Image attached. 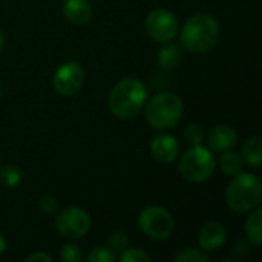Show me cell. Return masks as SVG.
<instances>
[{
	"label": "cell",
	"mask_w": 262,
	"mask_h": 262,
	"mask_svg": "<svg viewBox=\"0 0 262 262\" xmlns=\"http://www.w3.org/2000/svg\"><path fill=\"white\" fill-rule=\"evenodd\" d=\"M138 226L146 236L155 241H164L170 238L175 229L172 215L163 207H147L138 216Z\"/></svg>",
	"instance_id": "obj_6"
},
{
	"label": "cell",
	"mask_w": 262,
	"mask_h": 262,
	"mask_svg": "<svg viewBox=\"0 0 262 262\" xmlns=\"http://www.w3.org/2000/svg\"><path fill=\"white\" fill-rule=\"evenodd\" d=\"M243 158L252 167H259L262 160V140L259 135L250 137L243 146Z\"/></svg>",
	"instance_id": "obj_14"
},
{
	"label": "cell",
	"mask_w": 262,
	"mask_h": 262,
	"mask_svg": "<svg viewBox=\"0 0 262 262\" xmlns=\"http://www.w3.org/2000/svg\"><path fill=\"white\" fill-rule=\"evenodd\" d=\"M158 63L163 69H175L181 63V51L177 45H166L158 52Z\"/></svg>",
	"instance_id": "obj_16"
},
{
	"label": "cell",
	"mask_w": 262,
	"mask_h": 262,
	"mask_svg": "<svg viewBox=\"0 0 262 262\" xmlns=\"http://www.w3.org/2000/svg\"><path fill=\"white\" fill-rule=\"evenodd\" d=\"M107 243H109V249L112 252H123L129 247V236L124 232L117 230L109 235Z\"/></svg>",
	"instance_id": "obj_19"
},
{
	"label": "cell",
	"mask_w": 262,
	"mask_h": 262,
	"mask_svg": "<svg viewBox=\"0 0 262 262\" xmlns=\"http://www.w3.org/2000/svg\"><path fill=\"white\" fill-rule=\"evenodd\" d=\"M26 261L28 262H35V261L51 262V256H48V255H46V253H43V252H37V253H34V255H29V256L26 258Z\"/></svg>",
	"instance_id": "obj_26"
},
{
	"label": "cell",
	"mask_w": 262,
	"mask_h": 262,
	"mask_svg": "<svg viewBox=\"0 0 262 262\" xmlns=\"http://www.w3.org/2000/svg\"><path fill=\"white\" fill-rule=\"evenodd\" d=\"M246 233L247 238L250 239V243H253L255 246H261L262 244V210L256 209L253 213H250V216L246 221Z\"/></svg>",
	"instance_id": "obj_15"
},
{
	"label": "cell",
	"mask_w": 262,
	"mask_h": 262,
	"mask_svg": "<svg viewBox=\"0 0 262 262\" xmlns=\"http://www.w3.org/2000/svg\"><path fill=\"white\" fill-rule=\"evenodd\" d=\"M6 250V239L3 238V235L0 233V255H3Z\"/></svg>",
	"instance_id": "obj_28"
},
{
	"label": "cell",
	"mask_w": 262,
	"mask_h": 262,
	"mask_svg": "<svg viewBox=\"0 0 262 262\" xmlns=\"http://www.w3.org/2000/svg\"><path fill=\"white\" fill-rule=\"evenodd\" d=\"M238 141V134L235 132L233 127L230 126H216L209 132L207 143L209 147L213 149L215 152H226L230 150Z\"/></svg>",
	"instance_id": "obj_12"
},
{
	"label": "cell",
	"mask_w": 262,
	"mask_h": 262,
	"mask_svg": "<svg viewBox=\"0 0 262 262\" xmlns=\"http://www.w3.org/2000/svg\"><path fill=\"white\" fill-rule=\"evenodd\" d=\"M183 111V101L177 94L160 92L149 100L146 106V120L152 127L166 130L181 120Z\"/></svg>",
	"instance_id": "obj_3"
},
{
	"label": "cell",
	"mask_w": 262,
	"mask_h": 262,
	"mask_svg": "<svg viewBox=\"0 0 262 262\" xmlns=\"http://www.w3.org/2000/svg\"><path fill=\"white\" fill-rule=\"evenodd\" d=\"M226 238H227L226 227L218 221H210L204 224L203 229L200 230L198 243L204 252H213L226 243Z\"/></svg>",
	"instance_id": "obj_11"
},
{
	"label": "cell",
	"mask_w": 262,
	"mask_h": 262,
	"mask_svg": "<svg viewBox=\"0 0 262 262\" xmlns=\"http://www.w3.org/2000/svg\"><path fill=\"white\" fill-rule=\"evenodd\" d=\"M40 209L46 213V215H54L58 210V201L54 196H43L40 200Z\"/></svg>",
	"instance_id": "obj_25"
},
{
	"label": "cell",
	"mask_w": 262,
	"mask_h": 262,
	"mask_svg": "<svg viewBox=\"0 0 262 262\" xmlns=\"http://www.w3.org/2000/svg\"><path fill=\"white\" fill-rule=\"evenodd\" d=\"M63 15L74 25H86L92 18V6L88 0H64Z\"/></svg>",
	"instance_id": "obj_13"
},
{
	"label": "cell",
	"mask_w": 262,
	"mask_h": 262,
	"mask_svg": "<svg viewBox=\"0 0 262 262\" xmlns=\"http://www.w3.org/2000/svg\"><path fill=\"white\" fill-rule=\"evenodd\" d=\"M261 181L253 173H236L226 192V201L235 212H250L261 201Z\"/></svg>",
	"instance_id": "obj_4"
},
{
	"label": "cell",
	"mask_w": 262,
	"mask_h": 262,
	"mask_svg": "<svg viewBox=\"0 0 262 262\" xmlns=\"http://www.w3.org/2000/svg\"><path fill=\"white\" fill-rule=\"evenodd\" d=\"M21 180V173L18 169L12 167V166H6L0 170V181L2 184H5L6 187H14L20 183Z\"/></svg>",
	"instance_id": "obj_20"
},
{
	"label": "cell",
	"mask_w": 262,
	"mask_h": 262,
	"mask_svg": "<svg viewBox=\"0 0 262 262\" xmlns=\"http://www.w3.org/2000/svg\"><path fill=\"white\" fill-rule=\"evenodd\" d=\"M216 167L215 157L203 146H192L180 161V172L190 183H203L209 180Z\"/></svg>",
	"instance_id": "obj_5"
},
{
	"label": "cell",
	"mask_w": 262,
	"mask_h": 262,
	"mask_svg": "<svg viewBox=\"0 0 262 262\" xmlns=\"http://www.w3.org/2000/svg\"><path fill=\"white\" fill-rule=\"evenodd\" d=\"M220 167L224 173L235 177L236 173H239L243 170V158L230 150L223 152L221 158H220Z\"/></svg>",
	"instance_id": "obj_17"
},
{
	"label": "cell",
	"mask_w": 262,
	"mask_h": 262,
	"mask_svg": "<svg viewBox=\"0 0 262 262\" xmlns=\"http://www.w3.org/2000/svg\"><path fill=\"white\" fill-rule=\"evenodd\" d=\"M84 81V71L75 61H68L61 64L54 74V89L64 97L77 94Z\"/></svg>",
	"instance_id": "obj_9"
},
{
	"label": "cell",
	"mask_w": 262,
	"mask_h": 262,
	"mask_svg": "<svg viewBox=\"0 0 262 262\" xmlns=\"http://www.w3.org/2000/svg\"><path fill=\"white\" fill-rule=\"evenodd\" d=\"M60 258L63 262H80L81 261V250L74 244H66L61 247Z\"/></svg>",
	"instance_id": "obj_24"
},
{
	"label": "cell",
	"mask_w": 262,
	"mask_h": 262,
	"mask_svg": "<svg viewBox=\"0 0 262 262\" xmlns=\"http://www.w3.org/2000/svg\"><path fill=\"white\" fill-rule=\"evenodd\" d=\"M146 31L155 41L167 43L178 34V20L167 9H154L146 18Z\"/></svg>",
	"instance_id": "obj_8"
},
{
	"label": "cell",
	"mask_w": 262,
	"mask_h": 262,
	"mask_svg": "<svg viewBox=\"0 0 262 262\" xmlns=\"http://www.w3.org/2000/svg\"><path fill=\"white\" fill-rule=\"evenodd\" d=\"M147 101V88L137 78L118 81L109 94V109L118 118H134Z\"/></svg>",
	"instance_id": "obj_2"
},
{
	"label": "cell",
	"mask_w": 262,
	"mask_h": 262,
	"mask_svg": "<svg viewBox=\"0 0 262 262\" xmlns=\"http://www.w3.org/2000/svg\"><path fill=\"white\" fill-rule=\"evenodd\" d=\"M3 45H5V35H3V34L0 32V51H2Z\"/></svg>",
	"instance_id": "obj_29"
},
{
	"label": "cell",
	"mask_w": 262,
	"mask_h": 262,
	"mask_svg": "<svg viewBox=\"0 0 262 262\" xmlns=\"http://www.w3.org/2000/svg\"><path fill=\"white\" fill-rule=\"evenodd\" d=\"M178 150H180L178 141L167 134L157 135L150 143V154L161 164L173 163L175 158L178 157Z\"/></svg>",
	"instance_id": "obj_10"
},
{
	"label": "cell",
	"mask_w": 262,
	"mask_h": 262,
	"mask_svg": "<svg viewBox=\"0 0 262 262\" xmlns=\"http://www.w3.org/2000/svg\"><path fill=\"white\" fill-rule=\"evenodd\" d=\"M91 216L81 207H68L57 213L55 227L57 230L68 238H81L91 230Z\"/></svg>",
	"instance_id": "obj_7"
},
{
	"label": "cell",
	"mask_w": 262,
	"mask_h": 262,
	"mask_svg": "<svg viewBox=\"0 0 262 262\" xmlns=\"http://www.w3.org/2000/svg\"><path fill=\"white\" fill-rule=\"evenodd\" d=\"M120 261L121 262H149L150 261V256L141 250V249H126L121 252V256H120Z\"/></svg>",
	"instance_id": "obj_22"
},
{
	"label": "cell",
	"mask_w": 262,
	"mask_h": 262,
	"mask_svg": "<svg viewBox=\"0 0 262 262\" xmlns=\"http://www.w3.org/2000/svg\"><path fill=\"white\" fill-rule=\"evenodd\" d=\"M209 256L198 249H186L175 256V262H207Z\"/></svg>",
	"instance_id": "obj_21"
},
{
	"label": "cell",
	"mask_w": 262,
	"mask_h": 262,
	"mask_svg": "<svg viewBox=\"0 0 262 262\" xmlns=\"http://www.w3.org/2000/svg\"><path fill=\"white\" fill-rule=\"evenodd\" d=\"M220 38V25L209 14L192 15L181 29L180 41L184 49L193 54L209 52Z\"/></svg>",
	"instance_id": "obj_1"
},
{
	"label": "cell",
	"mask_w": 262,
	"mask_h": 262,
	"mask_svg": "<svg viewBox=\"0 0 262 262\" xmlns=\"http://www.w3.org/2000/svg\"><path fill=\"white\" fill-rule=\"evenodd\" d=\"M0 95H2V84H0Z\"/></svg>",
	"instance_id": "obj_30"
},
{
	"label": "cell",
	"mask_w": 262,
	"mask_h": 262,
	"mask_svg": "<svg viewBox=\"0 0 262 262\" xmlns=\"http://www.w3.org/2000/svg\"><path fill=\"white\" fill-rule=\"evenodd\" d=\"M233 253H235L236 256H246V255H249V247H247V244H246V243H238V244L233 247Z\"/></svg>",
	"instance_id": "obj_27"
},
{
	"label": "cell",
	"mask_w": 262,
	"mask_h": 262,
	"mask_svg": "<svg viewBox=\"0 0 262 262\" xmlns=\"http://www.w3.org/2000/svg\"><path fill=\"white\" fill-rule=\"evenodd\" d=\"M184 141L190 146H201L204 141V130L198 124H189L183 132Z\"/></svg>",
	"instance_id": "obj_18"
},
{
	"label": "cell",
	"mask_w": 262,
	"mask_h": 262,
	"mask_svg": "<svg viewBox=\"0 0 262 262\" xmlns=\"http://www.w3.org/2000/svg\"><path fill=\"white\" fill-rule=\"evenodd\" d=\"M115 259V253L109 249V247H95L89 256H88V261L89 262H112Z\"/></svg>",
	"instance_id": "obj_23"
}]
</instances>
